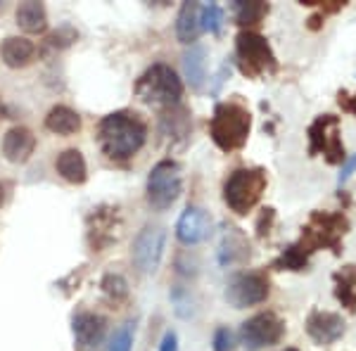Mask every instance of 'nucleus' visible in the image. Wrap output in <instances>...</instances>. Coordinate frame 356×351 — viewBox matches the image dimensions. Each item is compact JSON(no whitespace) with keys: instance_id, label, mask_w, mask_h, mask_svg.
Listing matches in <instances>:
<instances>
[{"instance_id":"1","label":"nucleus","mask_w":356,"mask_h":351,"mask_svg":"<svg viewBox=\"0 0 356 351\" xmlns=\"http://www.w3.org/2000/svg\"><path fill=\"white\" fill-rule=\"evenodd\" d=\"M147 140V124L140 114L119 109L97 124V145L112 162H129Z\"/></svg>"},{"instance_id":"2","label":"nucleus","mask_w":356,"mask_h":351,"mask_svg":"<svg viewBox=\"0 0 356 351\" xmlns=\"http://www.w3.org/2000/svg\"><path fill=\"white\" fill-rule=\"evenodd\" d=\"M349 233V218L340 211H312L309 221L302 226V235L297 243H292L300 250L304 259L312 261V254L318 250H330L340 254L342 238Z\"/></svg>"},{"instance_id":"3","label":"nucleus","mask_w":356,"mask_h":351,"mask_svg":"<svg viewBox=\"0 0 356 351\" xmlns=\"http://www.w3.org/2000/svg\"><path fill=\"white\" fill-rule=\"evenodd\" d=\"M252 131V114L240 102H221L216 105L209 122V136L214 145L223 152H235L247 142Z\"/></svg>"},{"instance_id":"4","label":"nucleus","mask_w":356,"mask_h":351,"mask_svg":"<svg viewBox=\"0 0 356 351\" xmlns=\"http://www.w3.org/2000/svg\"><path fill=\"white\" fill-rule=\"evenodd\" d=\"M136 97L154 109H174L181 105L183 81L169 65H152L136 81Z\"/></svg>"},{"instance_id":"5","label":"nucleus","mask_w":356,"mask_h":351,"mask_svg":"<svg viewBox=\"0 0 356 351\" xmlns=\"http://www.w3.org/2000/svg\"><path fill=\"white\" fill-rule=\"evenodd\" d=\"M268 178L264 169H235L223 183V202L238 216H245L259 204Z\"/></svg>"},{"instance_id":"6","label":"nucleus","mask_w":356,"mask_h":351,"mask_svg":"<svg viewBox=\"0 0 356 351\" xmlns=\"http://www.w3.org/2000/svg\"><path fill=\"white\" fill-rule=\"evenodd\" d=\"M235 57L238 67L247 79H261L278 69L275 55L266 38L257 31H240L235 38Z\"/></svg>"},{"instance_id":"7","label":"nucleus","mask_w":356,"mask_h":351,"mask_svg":"<svg viewBox=\"0 0 356 351\" xmlns=\"http://www.w3.org/2000/svg\"><path fill=\"white\" fill-rule=\"evenodd\" d=\"M307 140H309V154L312 157H323L328 164L347 162L344 142H342V126L335 114H321V117H316L307 129Z\"/></svg>"},{"instance_id":"8","label":"nucleus","mask_w":356,"mask_h":351,"mask_svg":"<svg viewBox=\"0 0 356 351\" xmlns=\"http://www.w3.org/2000/svg\"><path fill=\"white\" fill-rule=\"evenodd\" d=\"M183 193L181 164L174 159H162L152 166L147 176V204L154 211H166Z\"/></svg>"},{"instance_id":"9","label":"nucleus","mask_w":356,"mask_h":351,"mask_svg":"<svg viewBox=\"0 0 356 351\" xmlns=\"http://www.w3.org/2000/svg\"><path fill=\"white\" fill-rule=\"evenodd\" d=\"M283 335H285V323L273 311L254 313L252 318H247L240 325V344L247 351H264L268 347H275L283 339Z\"/></svg>"},{"instance_id":"10","label":"nucleus","mask_w":356,"mask_h":351,"mask_svg":"<svg viewBox=\"0 0 356 351\" xmlns=\"http://www.w3.org/2000/svg\"><path fill=\"white\" fill-rule=\"evenodd\" d=\"M271 295V283L264 270H245L228 280L226 285V302L233 309H247L264 304Z\"/></svg>"},{"instance_id":"11","label":"nucleus","mask_w":356,"mask_h":351,"mask_svg":"<svg viewBox=\"0 0 356 351\" xmlns=\"http://www.w3.org/2000/svg\"><path fill=\"white\" fill-rule=\"evenodd\" d=\"M164 245H166V230L162 226H157V223L143 226V230L134 240V250H131L134 266L145 275L154 273L164 256Z\"/></svg>"},{"instance_id":"12","label":"nucleus","mask_w":356,"mask_h":351,"mask_svg":"<svg viewBox=\"0 0 356 351\" xmlns=\"http://www.w3.org/2000/svg\"><path fill=\"white\" fill-rule=\"evenodd\" d=\"M304 330L312 342L318 347H330V344L340 342L347 332V323L340 313L335 311H323V309H312L304 320Z\"/></svg>"},{"instance_id":"13","label":"nucleus","mask_w":356,"mask_h":351,"mask_svg":"<svg viewBox=\"0 0 356 351\" xmlns=\"http://www.w3.org/2000/svg\"><path fill=\"white\" fill-rule=\"evenodd\" d=\"M211 233V216L202 206H188L176 223V238L183 245H200L209 238Z\"/></svg>"},{"instance_id":"14","label":"nucleus","mask_w":356,"mask_h":351,"mask_svg":"<svg viewBox=\"0 0 356 351\" xmlns=\"http://www.w3.org/2000/svg\"><path fill=\"white\" fill-rule=\"evenodd\" d=\"M33 149H36V136L26 126H13L8 133L3 136V154L8 162L24 164L31 159Z\"/></svg>"},{"instance_id":"15","label":"nucleus","mask_w":356,"mask_h":351,"mask_svg":"<svg viewBox=\"0 0 356 351\" xmlns=\"http://www.w3.org/2000/svg\"><path fill=\"white\" fill-rule=\"evenodd\" d=\"M107 332V320L93 311H81L74 316V337L81 347H95Z\"/></svg>"},{"instance_id":"16","label":"nucleus","mask_w":356,"mask_h":351,"mask_svg":"<svg viewBox=\"0 0 356 351\" xmlns=\"http://www.w3.org/2000/svg\"><path fill=\"white\" fill-rule=\"evenodd\" d=\"M200 33H202V5L188 0V3H183L181 10H178L176 36L181 43L193 45L200 38Z\"/></svg>"},{"instance_id":"17","label":"nucleus","mask_w":356,"mask_h":351,"mask_svg":"<svg viewBox=\"0 0 356 351\" xmlns=\"http://www.w3.org/2000/svg\"><path fill=\"white\" fill-rule=\"evenodd\" d=\"M250 256V243L240 228L228 226L221 235V245H219V261L221 266H235V263H243Z\"/></svg>"},{"instance_id":"18","label":"nucleus","mask_w":356,"mask_h":351,"mask_svg":"<svg viewBox=\"0 0 356 351\" xmlns=\"http://www.w3.org/2000/svg\"><path fill=\"white\" fill-rule=\"evenodd\" d=\"M90 221H95V228H90V245L95 252H102L107 245H112L119 235V221H117V209H97Z\"/></svg>"},{"instance_id":"19","label":"nucleus","mask_w":356,"mask_h":351,"mask_svg":"<svg viewBox=\"0 0 356 351\" xmlns=\"http://www.w3.org/2000/svg\"><path fill=\"white\" fill-rule=\"evenodd\" d=\"M191 112H188L183 105H178L174 109H166L162 112V119H159V131H162V136L166 140H181L186 142L188 136H191Z\"/></svg>"},{"instance_id":"20","label":"nucleus","mask_w":356,"mask_h":351,"mask_svg":"<svg viewBox=\"0 0 356 351\" xmlns=\"http://www.w3.org/2000/svg\"><path fill=\"white\" fill-rule=\"evenodd\" d=\"M0 55H3V62L13 69L26 67L33 62V55H36V43L29 41L24 36H10L5 38L3 45H0Z\"/></svg>"},{"instance_id":"21","label":"nucleus","mask_w":356,"mask_h":351,"mask_svg":"<svg viewBox=\"0 0 356 351\" xmlns=\"http://www.w3.org/2000/svg\"><path fill=\"white\" fill-rule=\"evenodd\" d=\"M55 169L67 183H74V186H81V183H86V178H88V166H86L83 154L76 147L62 149L57 154Z\"/></svg>"},{"instance_id":"22","label":"nucleus","mask_w":356,"mask_h":351,"mask_svg":"<svg viewBox=\"0 0 356 351\" xmlns=\"http://www.w3.org/2000/svg\"><path fill=\"white\" fill-rule=\"evenodd\" d=\"M17 26L24 33H43L48 28V13H45L43 3L38 0H26V3H19L15 13Z\"/></svg>"},{"instance_id":"23","label":"nucleus","mask_w":356,"mask_h":351,"mask_svg":"<svg viewBox=\"0 0 356 351\" xmlns=\"http://www.w3.org/2000/svg\"><path fill=\"white\" fill-rule=\"evenodd\" d=\"M45 129L57 136H74L81 131V117L67 105H55L45 117Z\"/></svg>"},{"instance_id":"24","label":"nucleus","mask_w":356,"mask_h":351,"mask_svg":"<svg viewBox=\"0 0 356 351\" xmlns=\"http://www.w3.org/2000/svg\"><path fill=\"white\" fill-rule=\"evenodd\" d=\"M207 53L202 45H191L186 55H183V74H186L188 83L191 88L200 90L204 85V79H207Z\"/></svg>"},{"instance_id":"25","label":"nucleus","mask_w":356,"mask_h":351,"mask_svg":"<svg viewBox=\"0 0 356 351\" xmlns=\"http://www.w3.org/2000/svg\"><path fill=\"white\" fill-rule=\"evenodd\" d=\"M335 283V299L347 311H356V263L354 266H344L332 275Z\"/></svg>"},{"instance_id":"26","label":"nucleus","mask_w":356,"mask_h":351,"mask_svg":"<svg viewBox=\"0 0 356 351\" xmlns=\"http://www.w3.org/2000/svg\"><path fill=\"white\" fill-rule=\"evenodd\" d=\"M235 22L240 26H257L268 13V5L261 0H235L233 3Z\"/></svg>"},{"instance_id":"27","label":"nucleus","mask_w":356,"mask_h":351,"mask_svg":"<svg viewBox=\"0 0 356 351\" xmlns=\"http://www.w3.org/2000/svg\"><path fill=\"white\" fill-rule=\"evenodd\" d=\"M100 287H102V292H105V297L114 304L124 302V299L129 297V283H126V278L119 273H107L105 278H102Z\"/></svg>"},{"instance_id":"28","label":"nucleus","mask_w":356,"mask_h":351,"mask_svg":"<svg viewBox=\"0 0 356 351\" xmlns=\"http://www.w3.org/2000/svg\"><path fill=\"white\" fill-rule=\"evenodd\" d=\"M131 347H134V325L124 323L112 332L107 351H131Z\"/></svg>"},{"instance_id":"29","label":"nucleus","mask_w":356,"mask_h":351,"mask_svg":"<svg viewBox=\"0 0 356 351\" xmlns=\"http://www.w3.org/2000/svg\"><path fill=\"white\" fill-rule=\"evenodd\" d=\"M223 26V10L216 3L202 5V31H211L219 36Z\"/></svg>"},{"instance_id":"30","label":"nucleus","mask_w":356,"mask_h":351,"mask_svg":"<svg viewBox=\"0 0 356 351\" xmlns=\"http://www.w3.org/2000/svg\"><path fill=\"white\" fill-rule=\"evenodd\" d=\"M211 349L214 351H235V337L228 327H219L214 332V339H211Z\"/></svg>"},{"instance_id":"31","label":"nucleus","mask_w":356,"mask_h":351,"mask_svg":"<svg viewBox=\"0 0 356 351\" xmlns=\"http://www.w3.org/2000/svg\"><path fill=\"white\" fill-rule=\"evenodd\" d=\"M356 171V154L352 159H347V162L342 164V171H340V176H337V186H342V183H347L349 178H352V174Z\"/></svg>"},{"instance_id":"32","label":"nucleus","mask_w":356,"mask_h":351,"mask_svg":"<svg viewBox=\"0 0 356 351\" xmlns=\"http://www.w3.org/2000/svg\"><path fill=\"white\" fill-rule=\"evenodd\" d=\"M159 351H178V337L174 330H169L159 342Z\"/></svg>"},{"instance_id":"33","label":"nucleus","mask_w":356,"mask_h":351,"mask_svg":"<svg viewBox=\"0 0 356 351\" xmlns=\"http://www.w3.org/2000/svg\"><path fill=\"white\" fill-rule=\"evenodd\" d=\"M337 97H340L337 102H340V107H342V109H347V112L356 114V93H354V95H349L347 90H342V93L337 95Z\"/></svg>"},{"instance_id":"34","label":"nucleus","mask_w":356,"mask_h":351,"mask_svg":"<svg viewBox=\"0 0 356 351\" xmlns=\"http://www.w3.org/2000/svg\"><path fill=\"white\" fill-rule=\"evenodd\" d=\"M5 199H8V186H5V183H0V206L5 204Z\"/></svg>"},{"instance_id":"35","label":"nucleus","mask_w":356,"mask_h":351,"mask_svg":"<svg viewBox=\"0 0 356 351\" xmlns=\"http://www.w3.org/2000/svg\"><path fill=\"white\" fill-rule=\"evenodd\" d=\"M280 351H300V349H295V347H288V349H280Z\"/></svg>"}]
</instances>
